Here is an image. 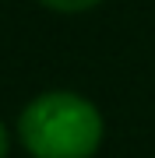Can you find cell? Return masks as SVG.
<instances>
[{
    "instance_id": "3957f363",
    "label": "cell",
    "mask_w": 155,
    "mask_h": 158,
    "mask_svg": "<svg viewBox=\"0 0 155 158\" xmlns=\"http://www.w3.org/2000/svg\"><path fill=\"white\" fill-rule=\"evenodd\" d=\"M0 158H7V127L0 123Z\"/></svg>"
},
{
    "instance_id": "6da1fadb",
    "label": "cell",
    "mask_w": 155,
    "mask_h": 158,
    "mask_svg": "<svg viewBox=\"0 0 155 158\" xmlns=\"http://www.w3.org/2000/svg\"><path fill=\"white\" fill-rule=\"evenodd\" d=\"M18 137L35 158H92L102 144V116L85 95L46 91L21 109Z\"/></svg>"
},
{
    "instance_id": "7a4b0ae2",
    "label": "cell",
    "mask_w": 155,
    "mask_h": 158,
    "mask_svg": "<svg viewBox=\"0 0 155 158\" xmlns=\"http://www.w3.org/2000/svg\"><path fill=\"white\" fill-rule=\"evenodd\" d=\"M39 4L50 7V11H60V14H81V11H92L102 0H39Z\"/></svg>"
}]
</instances>
